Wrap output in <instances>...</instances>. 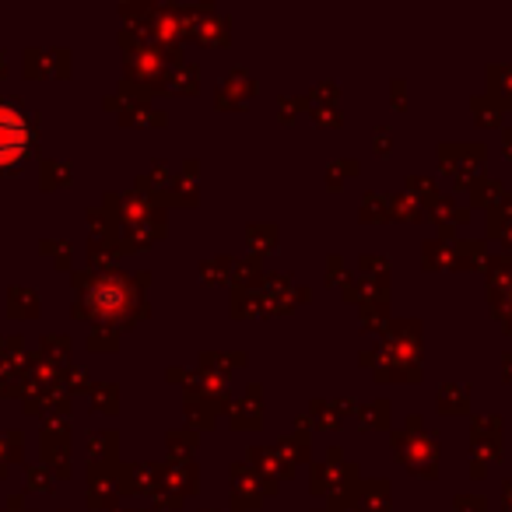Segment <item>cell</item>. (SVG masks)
<instances>
[{"mask_svg":"<svg viewBox=\"0 0 512 512\" xmlns=\"http://www.w3.org/2000/svg\"><path fill=\"white\" fill-rule=\"evenodd\" d=\"M29 148V123L15 109L0 106V165H11Z\"/></svg>","mask_w":512,"mask_h":512,"instance_id":"obj_1","label":"cell"}]
</instances>
